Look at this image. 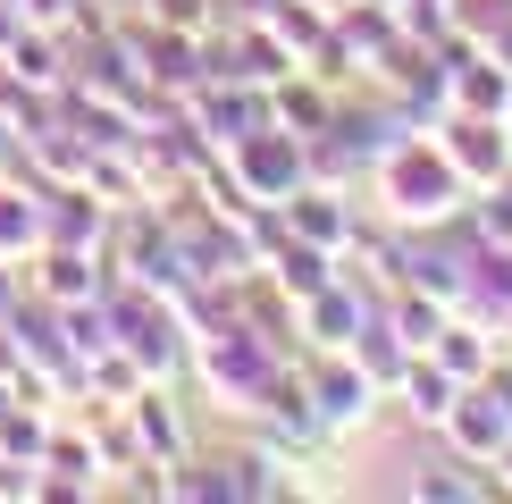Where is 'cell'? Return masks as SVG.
Returning a JSON list of instances; mask_svg holds the SVG:
<instances>
[{"mask_svg": "<svg viewBox=\"0 0 512 504\" xmlns=\"http://www.w3.org/2000/svg\"><path fill=\"white\" fill-rule=\"evenodd\" d=\"M378 194H387L395 219L429 227L445 210H462V168L445 160V143H395L387 168H378Z\"/></svg>", "mask_w": 512, "mask_h": 504, "instance_id": "1", "label": "cell"}, {"mask_svg": "<svg viewBox=\"0 0 512 504\" xmlns=\"http://www.w3.org/2000/svg\"><path fill=\"white\" fill-rule=\"evenodd\" d=\"M378 404V378L353 362V353H328V362L311 370V412H319V429H361Z\"/></svg>", "mask_w": 512, "mask_h": 504, "instance_id": "2", "label": "cell"}, {"mask_svg": "<svg viewBox=\"0 0 512 504\" xmlns=\"http://www.w3.org/2000/svg\"><path fill=\"white\" fill-rule=\"evenodd\" d=\"M445 437H454V454H471V462H496L512 446V404L504 395H487L479 378L454 395V412H445Z\"/></svg>", "mask_w": 512, "mask_h": 504, "instance_id": "3", "label": "cell"}, {"mask_svg": "<svg viewBox=\"0 0 512 504\" xmlns=\"http://www.w3.org/2000/svg\"><path fill=\"white\" fill-rule=\"evenodd\" d=\"M236 168H244V185L252 194H269V202H286L294 185H303V135H244L236 143Z\"/></svg>", "mask_w": 512, "mask_h": 504, "instance_id": "4", "label": "cell"}, {"mask_svg": "<svg viewBox=\"0 0 512 504\" xmlns=\"http://www.w3.org/2000/svg\"><path fill=\"white\" fill-rule=\"evenodd\" d=\"M445 160L462 168V185H496L512 168V143H504L496 118H454V126H445Z\"/></svg>", "mask_w": 512, "mask_h": 504, "instance_id": "5", "label": "cell"}, {"mask_svg": "<svg viewBox=\"0 0 512 504\" xmlns=\"http://www.w3.org/2000/svg\"><path fill=\"white\" fill-rule=\"evenodd\" d=\"M303 328H311V345H328V353H353V336H361V303L345 286H319V294H303Z\"/></svg>", "mask_w": 512, "mask_h": 504, "instance_id": "6", "label": "cell"}, {"mask_svg": "<svg viewBox=\"0 0 512 504\" xmlns=\"http://www.w3.org/2000/svg\"><path fill=\"white\" fill-rule=\"evenodd\" d=\"M454 395H462V378L445 370L437 353H429V362H412V370H403V404H412V420H420V429H445Z\"/></svg>", "mask_w": 512, "mask_h": 504, "instance_id": "7", "label": "cell"}, {"mask_svg": "<svg viewBox=\"0 0 512 504\" xmlns=\"http://www.w3.org/2000/svg\"><path fill=\"white\" fill-rule=\"evenodd\" d=\"M429 353H437V362H445V370L462 378V387H471V378H487V370H496V345H487V328H454V320H445Z\"/></svg>", "mask_w": 512, "mask_h": 504, "instance_id": "8", "label": "cell"}, {"mask_svg": "<svg viewBox=\"0 0 512 504\" xmlns=\"http://www.w3.org/2000/svg\"><path fill=\"white\" fill-rule=\"evenodd\" d=\"M42 236V210L26 202V194H9V185H0V252H26Z\"/></svg>", "mask_w": 512, "mask_h": 504, "instance_id": "9", "label": "cell"}, {"mask_svg": "<svg viewBox=\"0 0 512 504\" xmlns=\"http://www.w3.org/2000/svg\"><path fill=\"white\" fill-rule=\"evenodd\" d=\"M42 294H93V278H84V252H42Z\"/></svg>", "mask_w": 512, "mask_h": 504, "instance_id": "10", "label": "cell"}, {"mask_svg": "<svg viewBox=\"0 0 512 504\" xmlns=\"http://www.w3.org/2000/svg\"><path fill=\"white\" fill-rule=\"evenodd\" d=\"M26 9H34V17H59V9H68V0H26Z\"/></svg>", "mask_w": 512, "mask_h": 504, "instance_id": "11", "label": "cell"}]
</instances>
